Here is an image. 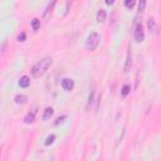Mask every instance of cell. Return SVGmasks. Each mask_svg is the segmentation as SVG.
I'll list each match as a JSON object with an SVG mask.
<instances>
[{"instance_id": "44dd1931", "label": "cell", "mask_w": 161, "mask_h": 161, "mask_svg": "<svg viewBox=\"0 0 161 161\" xmlns=\"http://www.w3.org/2000/svg\"><path fill=\"white\" fill-rule=\"evenodd\" d=\"M67 118V116H61V117H58V118H57L55 120V122H54V125H59V123H62L64 120Z\"/></svg>"}, {"instance_id": "7c38bea8", "label": "cell", "mask_w": 161, "mask_h": 161, "mask_svg": "<svg viewBox=\"0 0 161 161\" xmlns=\"http://www.w3.org/2000/svg\"><path fill=\"white\" fill-rule=\"evenodd\" d=\"M145 8H146V0H140V2H139V10H137V15H136V20L140 18V15L142 17L144 11H145Z\"/></svg>"}, {"instance_id": "2e32d148", "label": "cell", "mask_w": 161, "mask_h": 161, "mask_svg": "<svg viewBox=\"0 0 161 161\" xmlns=\"http://www.w3.org/2000/svg\"><path fill=\"white\" fill-rule=\"evenodd\" d=\"M135 4H136V0H125V8L129 10H132Z\"/></svg>"}, {"instance_id": "4fadbf2b", "label": "cell", "mask_w": 161, "mask_h": 161, "mask_svg": "<svg viewBox=\"0 0 161 161\" xmlns=\"http://www.w3.org/2000/svg\"><path fill=\"white\" fill-rule=\"evenodd\" d=\"M29 84H30L29 77H27V76L20 77V79H19V86H20L21 88H27V87H29Z\"/></svg>"}, {"instance_id": "9a60e30c", "label": "cell", "mask_w": 161, "mask_h": 161, "mask_svg": "<svg viewBox=\"0 0 161 161\" xmlns=\"http://www.w3.org/2000/svg\"><path fill=\"white\" fill-rule=\"evenodd\" d=\"M39 28H40V19H38V18L33 19V20H32V29H33L34 32H37Z\"/></svg>"}, {"instance_id": "e0dca14e", "label": "cell", "mask_w": 161, "mask_h": 161, "mask_svg": "<svg viewBox=\"0 0 161 161\" xmlns=\"http://www.w3.org/2000/svg\"><path fill=\"white\" fill-rule=\"evenodd\" d=\"M131 92V87H130V84H125L123 87H122V91H121V95L123 96V97H126L129 93Z\"/></svg>"}, {"instance_id": "ba28073f", "label": "cell", "mask_w": 161, "mask_h": 161, "mask_svg": "<svg viewBox=\"0 0 161 161\" xmlns=\"http://www.w3.org/2000/svg\"><path fill=\"white\" fill-rule=\"evenodd\" d=\"M36 114H37V110H34V111L29 112L27 116L24 117V123H27V125L34 123V121H36Z\"/></svg>"}, {"instance_id": "7402d4cb", "label": "cell", "mask_w": 161, "mask_h": 161, "mask_svg": "<svg viewBox=\"0 0 161 161\" xmlns=\"http://www.w3.org/2000/svg\"><path fill=\"white\" fill-rule=\"evenodd\" d=\"M113 3H114V0H106V4L107 5H112Z\"/></svg>"}, {"instance_id": "277c9868", "label": "cell", "mask_w": 161, "mask_h": 161, "mask_svg": "<svg viewBox=\"0 0 161 161\" xmlns=\"http://www.w3.org/2000/svg\"><path fill=\"white\" fill-rule=\"evenodd\" d=\"M55 4H57V0H51V2H49V4L47 5V8H45V10H44L43 20H48V19L51 18V15H52V13H53V9H54Z\"/></svg>"}, {"instance_id": "6da1fadb", "label": "cell", "mask_w": 161, "mask_h": 161, "mask_svg": "<svg viewBox=\"0 0 161 161\" xmlns=\"http://www.w3.org/2000/svg\"><path fill=\"white\" fill-rule=\"evenodd\" d=\"M53 64V59L51 57H44L43 59L38 61L32 67V76L33 78H40L45 72L49 69V67Z\"/></svg>"}, {"instance_id": "8fae6325", "label": "cell", "mask_w": 161, "mask_h": 161, "mask_svg": "<svg viewBox=\"0 0 161 161\" xmlns=\"http://www.w3.org/2000/svg\"><path fill=\"white\" fill-rule=\"evenodd\" d=\"M93 101H95V89L92 88L89 92V96H88V101H87V105H86V110L89 111L92 105H93Z\"/></svg>"}, {"instance_id": "8992f818", "label": "cell", "mask_w": 161, "mask_h": 161, "mask_svg": "<svg viewBox=\"0 0 161 161\" xmlns=\"http://www.w3.org/2000/svg\"><path fill=\"white\" fill-rule=\"evenodd\" d=\"M131 67H132V55H131V49L129 48L127 59H126V63H125V67H123V72L125 73H129L131 71Z\"/></svg>"}, {"instance_id": "9c48e42d", "label": "cell", "mask_w": 161, "mask_h": 161, "mask_svg": "<svg viewBox=\"0 0 161 161\" xmlns=\"http://www.w3.org/2000/svg\"><path fill=\"white\" fill-rule=\"evenodd\" d=\"M53 113H54V110H53V107H47V108L44 110L43 114H42V120H43V121H47V120H49V118L53 116Z\"/></svg>"}, {"instance_id": "5b68a950", "label": "cell", "mask_w": 161, "mask_h": 161, "mask_svg": "<svg viewBox=\"0 0 161 161\" xmlns=\"http://www.w3.org/2000/svg\"><path fill=\"white\" fill-rule=\"evenodd\" d=\"M61 86H62V88L64 91H72L74 88V80L71 79V78H66V79L62 80V84Z\"/></svg>"}, {"instance_id": "30bf717a", "label": "cell", "mask_w": 161, "mask_h": 161, "mask_svg": "<svg viewBox=\"0 0 161 161\" xmlns=\"http://www.w3.org/2000/svg\"><path fill=\"white\" fill-rule=\"evenodd\" d=\"M14 101H15V103H17V105H25V103L28 102V97L25 96V95H17L15 97H14Z\"/></svg>"}, {"instance_id": "52a82bcc", "label": "cell", "mask_w": 161, "mask_h": 161, "mask_svg": "<svg viewBox=\"0 0 161 161\" xmlns=\"http://www.w3.org/2000/svg\"><path fill=\"white\" fill-rule=\"evenodd\" d=\"M147 29L151 34H157V24H156V20L150 18L147 20Z\"/></svg>"}, {"instance_id": "5bb4252c", "label": "cell", "mask_w": 161, "mask_h": 161, "mask_svg": "<svg viewBox=\"0 0 161 161\" xmlns=\"http://www.w3.org/2000/svg\"><path fill=\"white\" fill-rule=\"evenodd\" d=\"M106 18H107V13H106V10H103V9L98 10V13H97V15H96L97 21H98V23H102V21H105V20H106Z\"/></svg>"}, {"instance_id": "7a4b0ae2", "label": "cell", "mask_w": 161, "mask_h": 161, "mask_svg": "<svg viewBox=\"0 0 161 161\" xmlns=\"http://www.w3.org/2000/svg\"><path fill=\"white\" fill-rule=\"evenodd\" d=\"M101 42V36L97 33V32H92L88 38H87V42H86V48L88 51H96V48L98 47V44Z\"/></svg>"}, {"instance_id": "ffe728a7", "label": "cell", "mask_w": 161, "mask_h": 161, "mask_svg": "<svg viewBox=\"0 0 161 161\" xmlns=\"http://www.w3.org/2000/svg\"><path fill=\"white\" fill-rule=\"evenodd\" d=\"M25 39H27L25 33H20L19 36H18V40H19V42H25Z\"/></svg>"}, {"instance_id": "ac0fdd59", "label": "cell", "mask_w": 161, "mask_h": 161, "mask_svg": "<svg viewBox=\"0 0 161 161\" xmlns=\"http://www.w3.org/2000/svg\"><path fill=\"white\" fill-rule=\"evenodd\" d=\"M54 140H55V136H54V135H51V136L47 137V140H45L44 145H45V146H49V145H52V144L54 142Z\"/></svg>"}, {"instance_id": "d6986e66", "label": "cell", "mask_w": 161, "mask_h": 161, "mask_svg": "<svg viewBox=\"0 0 161 161\" xmlns=\"http://www.w3.org/2000/svg\"><path fill=\"white\" fill-rule=\"evenodd\" d=\"M72 3H73V0H67V4H66V15L69 13V9H71Z\"/></svg>"}, {"instance_id": "3957f363", "label": "cell", "mask_w": 161, "mask_h": 161, "mask_svg": "<svg viewBox=\"0 0 161 161\" xmlns=\"http://www.w3.org/2000/svg\"><path fill=\"white\" fill-rule=\"evenodd\" d=\"M133 39L136 43H142L145 40V30L142 28L141 23H136L133 30Z\"/></svg>"}]
</instances>
